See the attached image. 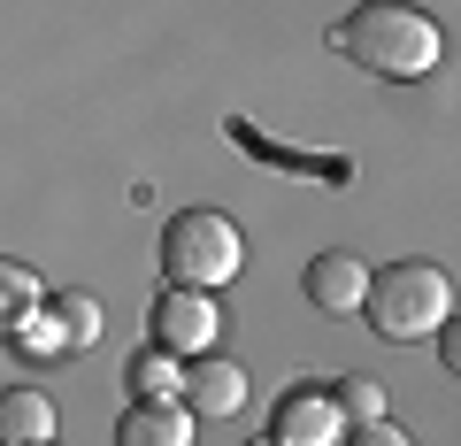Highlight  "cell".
I'll return each mask as SVG.
<instances>
[{
	"instance_id": "13",
	"label": "cell",
	"mask_w": 461,
	"mask_h": 446,
	"mask_svg": "<svg viewBox=\"0 0 461 446\" xmlns=\"http://www.w3.org/2000/svg\"><path fill=\"white\" fill-rule=\"evenodd\" d=\"M16 354H23V362H69L62 315H54L47 300H39V308H32V315H23V323H16Z\"/></svg>"
},
{
	"instance_id": "5",
	"label": "cell",
	"mask_w": 461,
	"mask_h": 446,
	"mask_svg": "<svg viewBox=\"0 0 461 446\" xmlns=\"http://www.w3.org/2000/svg\"><path fill=\"white\" fill-rule=\"evenodd\" d=\"M269 439L277 446H339L346 415H339V400H330V385H293V393L277 400V415H269Z\"/></svg>"
},
{
	"instance_id": "7",
	"label": "cell",
	"mask_w": 461,
	"mask_h": 446,
	"mask_svg": "<svg viewBox=\"0 0 461 446\" xmlns=\"http://www.w3.org/2000/svg\"><path fill=\"white\" fill-rule=\"evenodd\" d=\"M177 400H185L193 415H239V408H247V369L230 362V354H193V362H185Z\"/></svg>"
},
{
	"instance_id": "8",
	"label": "cell",
	"mask_w": 461,
	"mask_h": 446,
	"mask_svg": "<svg viewBox=\"0 0 461 446\" xmlns=\"http://www.w3.org/2000/svg\"><path fill=\"white\" fill-rule=\"evenodd\" d=\"M193 423L200 415L185 400H131L115 415V446H193Z\"/></svg>"
},
{
	"instance_id": "6",
	"label": "cell",
	"mask_w": 461,
	"mask_h": 446,
	"mask_svg": "<svg viewBox=\"0 0 461 446\" xmlns=\"http://www.w3.org/2000/svg\"><path fill=\"white\" fill-rule=\"evenodd\" d=\"M300 293H308V308H323V315H362L369 262H362V254H346V247H330V254H315V262H308Z\"/></svg>"
},
{
	"instance_id": "18",
	"label": "cell",
	"mask_w": 461,
	"mask_h": 446,
	"mask_svg": "<svg viewBox=\"0 0 461 446\" xmlns=\"http://www.w3.org/2000/svg\"><path fill=\"white\" fill-rule=\"evenodd\" d=\"M47 446H54V439H47Z\"/></svg>"
},
{
	"instance_id": "12",
	"label": "cell",
	"mask_w": 461,
	"mask_h": 446,
	"mask_svg": "<svg viewBox=\"0 0 461 446\" xmlns=\"http://www.w3.org/2000/svg\"><path fill=\"white\" fill-rule=\"evenodd\" d=\"M47 300V285H39V269H23V262H8L0 254V339H16V323Z\"/></svg>"
},
{
	"instance_id": "17",
	"label": "cell",
	"mask_w": 461,
	"mask_h": 446,
	"mask_svg": "<svg viewBox=\"0 0 461 446\" xmlns=\"http://www.w3.org/2000/svg\"><path fill=\"white\" fill-rule=\"evenodd\" d=\"M247 446H277V439H269V431H262V439H247Z\"/></svg>"
},
{
	"instance_id": "16",
	"label": "cell",
	"mask_w": 461,
	"mask_h": 446,
	"mask_svg": "<svg viewBox=\"0 0 461 446\" xmlns=\"http://www.w3.org/2000/svg\"><path fill=\"white\" fill-rule=\"evenodd\" d=\"M430 339H438V362H446V378H454V369H461V315H446Z\"/></svg>"
},
{
	"instance_id": "2",
	"label": "cell",
	"mask_w": 461,
	"mask_h": 446,
	"mask_svg": "<svg viewBox=\"0 0 461 446\" xmlns=\"http://www.w3.org/2000/svg\"><path fill=\"white\" fill-rule=\"evenodd\" d=\"M247 269V239L223 208H185L162 223V278L185 293H223Z\"/></svg>"
},
{
	"instance_id": "9",
	"label": "cell",
	"mask_w": 461,
	"mask_h": 446,
	"mask_svg": "<svg viewBox=\"0 0 461 446\" xmlns=\"http://www.w3.org/2000/svg\"><path fill=\"white\" fill-rule=\"evenodd\" d=\"M54 439V400L39 385H8L0 393V446H47Z\"/></svg>"
},
{
	"instance_id": "14",
	"label": "cell",
	"mask_w": 461,
	"mask_h": 446,
	"mask_svg": "<svg viewBox=\"0 0 461 446\" xmlns=\"http://www.w3.org/2000/svg\"><path fill=\"white\" fill-rule=\"evenodd\" d=\"M330 400H339V415H346V423H377V415L393 408V400H384V385H377V378H362V369L330 385Z\"/></svg>"
},
{
	"instance_id": "11",
	"label": "cell",
	"mask_w": 461,
	"mask_h": 446,
	"mask_svg": "<svg viewBox=\"0 0 461 446\" xmlns=\"http://www.w3.org/2000/svg\"><path fill=\"white\" fill-rule=\"evenodd\" d=\"M47 308L62 315V339H69V354H93V347H100V331H108V308H100L93 293H47Z\"/></svg>"
},
{
	"instance_id": "3",
	"label": "cell",
	"mask_w": 461,
	"mask_h": 446,
	"mask_svg": "<svg viewBox=\"0 0 461 446\" xmlns=\"http://www.w3.org/2000/svg\"><path fill=\"white\" fill-rule=\"evenodd\" d=\"M362 315L377 323V339H430V331L454 315V278L438 262H393V269H369V293Z\"/></svg>"
},
{
	"instance_id": "1",
	"label": "cell",
	"mask_w": 461,
	"mask_h": 446,
	"mask_svg": "<svg viewBox=\"0 0 461 446\" xmlns=\"http://www.w3.org/2000/svg\"><path fill=\"white\" fill-rule=\"evenodd\" d=\"M330 47L354 69L384 77V85H415V77L438 69L446 32H438V16H423L408 0H362V8H346V16L330 23Z\"/></svg>"
},
{
	"instance_id": "10",
	"label": "cell",
	"mask_w": 461,
	"mask_h": 446,
	"mask_svg": "<svg viewBox=\"0 0 461 446\" xmlns=\"http://www.w3.org/2000/svg\"><path fill=\"white\" fill-rule=\"evenodd\" d=\"M177 385H185V362L162 354V347H139L131 362H123V393L131 400H177Z\"/></svg>"
},
{
	"instance_id": "15",
	"label": "cell",
	"mask_w": 461,
	"mask_h": 446,
	"mask_svg": "<svg viewBox=\"0 0 461 446\" xmlns=\"http://www.w3.org/2000/svg\"><path fill=\"white\" fill-rule=\"evenodd\" d=\"M339 446H415V439L393 423V415H377V423H346V439H339Z\"/></svg>"
},
{
	"instance_id": "4",
	"label": "cell",
	"mask_w": 461,
	"mask_h": 446,
	"mask_svg": "<svg viewBox=\"0 0 461 446\" xmlns=\"http://www.w3.org/2000/svg\"><path fill=\"white\" fill-rule=\"evenodd\" d=\"M147 331L154 347L177 354V362H193V354H208L215 339H223V308H215V293H185V285H162L147 308Z\"/></svg>"
}]
</instances>
